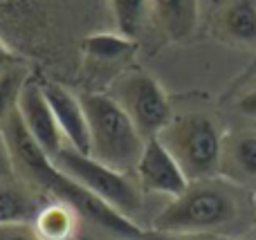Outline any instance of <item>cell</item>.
I'll return each instance as SVG.
<instances>
[{
    "mask_svg": "<svg viewBox=\"0 0 256 240\" xmlns=\"http://www.w3.org/2000/svg\"><path fill=\"white\" fill-rule=\"evenodd\" d=\"M2 135L7 139L9 148H12L14 164H16V171L22 180H27L36 189H40L52 200L68 202L70 207H74L79 211L81 218L92 223L94 227L104 229V232H110L126 240H140L144 236V227H140V225L124 218L122 214H117L106 202H102L88 189L81 187L76 180L63 173L54 164L52 157L32 139V135L22 126L18 110H14L2 124Z\"/></svg>",
    "mask_w": 256,
    "mask_h": 240,
    "instance_id": "cell-1",
    "label": "cell"
},
{
    "mask_svg": "<svg viewBox=\"0 0 256 240\" xmlns=\"http://www.w3.org/2000/svg\"><path fill=\"white\" fill-rule=\"evenodd\" d=\"M252 214V202L243 184L216 175L194 180L184 193L168 200L162 211L153 216V232L173 234H209L222 236L245 227Z\"/></svg>",
    "mask_w": 256,
    "mask_h": 240,
    "instance_id": "cell-2",
    "label": "cell"
},
{
    "mask_svg": "<svg viewBox=\"0 0 256 240\" xmlns=\"http://www.w3.org/2000/svg\"><path fill=\"white\" fill-rule=\"evenodd\" d=\"M84 108L90 128V153L102 164L135 175L148 139L110 94H86Z\"/></svg>",
    "mask_w": 256,
    "mask_h": 240,
    "instance_id": "cell-3",
    "label": "cell"
},
{
    "mask_svg": "<svg viewBox=\"0 0 256 240\" xmlns=\"http://www.w3.org/2000/svg\"><path fill=\"white\" fill-rule=\"evenodd\" d=\"M54 164L68 173L72 180L81 184L84 189H88L92 196H97L102 202H106L110 209H115L117 214H122L130 223L142 225L144 218V189L137 182L135 175L122 173L117 169L102 164L99 160H94L88 153H81L72 146H66L56 157ZM146 229V227H144Z\"/></svg>",
    "mask_w": 256,
    "mask_h": 240,
    "instance_id": "cell-4",
    "label": "cell"
},
{
    "mask_svg": "<svg viewBox=\"0 0 256 240\" xmlns=\"http://www.w3.org/2000/svg\"><path fill=\"white\" fill-rule=\"evenodd\" d=\"M158 139L178 160L191 182L220 175L225 137L212 117L198 112L173 117Z\"/></svg>",
    "mask_w": 256,
    "mask_h": 240,
    "instance_id": "cell-5",
    "label": "cell"
},
{
    "mask_svg": "<svg viewBox=\"0 0 256 240\" xmlns=\"http://www.w3.org/2000/svg\"><path fill=\"white\" fill-rule=\"evenodd\" d=\"M110 97L124 108L146 139L162 133L173 119V110L166 92L150 74L142 70H130L112 83Z\"/></svg>",
    "mask_w": 256,
    "mask_h": 240,
    "instance_id": "cell-6",
    "label": "cell"
},
{
    "mask_svg": "<svg viewBox=\"0 0 256 240\" xmlns=\"http://www.w3.org/2000/svg\"><path fill=\"white\" fill-rule=\"evenodd\" d=\"M16 110L20 115L22 126L32 135V139L52 160L68 146L66 137L61 133V126L54 117L52 106H50L48 97L43 92V83H34V81L27 79L20 90V97H18Z\"/></svg>",
    "mask_w": 256,
    "mask_h": 240,
    "instance_id": "cell-7",
    "label": "cell"
},
{
    "mask_svg": "<svg viewBox=\"0 0 256 240\" xmlns=\"http://www.w3.org/2000/svg\"><path fill=\"white\" fill-rule=\"evenodd\" d=\"M135 178L146 193L162 196L166 200H173L180 193H184V189L191 182L186 178V173L182 171V166L178 164V160L168 153V148L158 137L146 142L144 155H142L135 171Z\"/></svg>",
    "mask_w": 256,
    "mask_h": 240,
    "instance_id": "cell-8",
    "label": "cell"
},
{
    "mask_svg": "<svg viewBox=\"0 0 256 240\" xmlns=\"http://www.w3.org/2000/svg\"><path fill=\"white\" fill-rule=\"evenodd\" d=\"M43 92L52 106L68 146L81 153H90V128L84 101L58 83H43Z\"/></svg>",
    "mask_w": 256,
    "mask_h": 240,
    "instance_id": "cell-9",
    "label": "cell"
},
{
    "mask_svg": "<svg viewBox=\"0 0 256 240\" xmlns=\"http://www.w3.org/2000/svg\"><path fill=\"white\" fill-rule=\"evenodd\" d=\"M48 200L52 198L20 175L4 180L0 182V225H32Z\"/></svg>",
    "mask_w": 256,
    "mask_h": 240,
    "instance_id": "cell-10",
    "label": "cell"
},
{
    "mask_svg": "<svg viewBox=\"0 0 256 240\" xmlns=\"http://www.w3.org/2000/svg\"><path fill=\"white\" fill-rule=\"evenodd\" d=\"M220 175L236 184L256 180V133H232L222 142Z\"/></svg>",
    "mask_w": 256,
    "mask_h": 240,
    "instance_id": "cell-11",
    "label": "cell"
},
{
    "mask_svg": "<svg viewBox=\"0 0 256 240\" xmlns=\"http://www.w3.org/2000/svg\"><path fill=\"white\" fill-rule=\"evenodd\" d=\"M150 13L173 40H184L196 31L200 0H150Z\"/></svg>",
    "mask_w": 256,
    "mask_h": 240,
    "instance_id": "cell-12",
    "label": "cell"
},
{
    "mask_svg": "<svg viewBox=\"0 0 256 240\" xmlns=\"http://www.w3.org/2000/svg\"><path fill=\"white\" fill-rule=\"evenodd\" d=\"M81 220L84 218L79 216V211L68 202L48 200L34 218L32 227L36 229L40 240H74Z\"/></svg>",
    "mask_w": 256,
    "mask_h": 240,
    "instance_id": "cell-13",
    "label": "cell"
},
{
    "mask_svg": "<svg viewBox=\"0 0 256 240\" xmlns=\"http://www.w3.org/2000/svg\"><path fill=\"white\" fill-rule=\"evenodd\" d=\"M222 29L238 43H256V2L236 0L222 13Z\"/></svg>",
    "mask_w": 256,
    "mask_h": 240,
    "instance_id": "cell-14",
    "label": "cell"
},
{
    "mask_svg": "<svg viewBox=\"0 0 256 240\" xmlns=\"http://www.w3.org/2000/svg\"><path fill=\"white\" fill-rule=\"evenodd\" d=\"M110 11L120 34L135 38L142 34L150 13V0H110Z\"/></svg>",
    "mask_w": 256,
    "mask_h": 240,
    "instance_id": "cell-15",
    "label": "cell"
},
{
    "mask_svg": "<svg viewBox=\"0 0 256 240\" xmlns=\"http://www.w3.org/2000/svg\"><path fill=\"white\" fill-rule=\"evenodd\" d=\"M84 47L90 56L99 58V61H120L130 54L132 38L120 34V31L117 34H94L86 38Z\"/></svg>",
    "mask_w": 256,
    "mask_h": 240,
    "instance_id": "cell-16",
    "label": "cell"
},
{
    "mask_svg": "<svg viewBox=\"0 0 256 240\" xmlns=\"http://www.w3.org/2000/svg\"><path fill=\"white\" fill-rule=\"evenodd\" d=\"M25 81L27 74L20 67H9V70L0 72V128L7 121V117L16 110V103Z\"/></svg>",
    "mask_w": 256,
    "mask_h": 240,
    "instance_id": "cell-17",
    "label": "cell"
},
{
    "mask_svg": "<svg viewBox=\"0 0 256 240\" xmlns=\"http://www.w3.org/2000/svg\"><path fill=\"white\" fill-rule=\"evenodd\" d=\"M14 178H18V171H16V164H14L12 148H9L7 139H4L2 128H0V182L14 180Z\"/></svg>",
    "mask_w": 256,
    "mask_h": 240,
    "instance_id": "cell-18",
    "label": "cell"
},
{
    "mask_svg": "<svg viewBox=\"0 0 256 240\" xmlns=\"http://www.w3.org/2000/svg\"><path fill=\"white\" fill-rule=\"evenodd\" d=\"M140 240H225L222 236H209V234H173V232H153L146 229Z\"/></svg>",
    "mask_w": 256,
    "mask_h": 240,
    "instance_id": "cell-19",
    "label": "cell"
},
{
    "mask_svg": "<svg viewBox=\"0 0 256 240\" xmlns=\"http://www.w3.org/2000/svg\"><path fill=\"white\" fill-rule=\"evenodd\" d=\"M0 240H40L32 225H0Z\"/></svg>",
    "mask_w": 256,
    "mask_h": 240,
    "instance_id": "cell-20",
    "label": "cell"
},
{
    "mask_svg": "<svg viewBox=\"0 0 256 240\" xmlns=\"http://www.w3.org/2000/svg\"><path fill=\"white\" fill-rule=\"evenodd\" d=\"M236 108H238L243 115L248 117H256V90H252V92H248L243 99H240L238 103H236Z\"/></svg>",
    "mask_w": 256,
    "mask_h": 240,
    "instance_id": "cell-21",
    "label": "cell"
},
{
    "mask_svg": "<svg viewBox=\"0 0 256 240\" xmlns=\"http://www.w3.org/2000/svg\"><path fill=\"white\" fill-rule=\"evenodd\" d=\"M14 63H16V56H14V52L2 43V38H0V72L14 67Z\"/></svg>",
    "mask_w": 256,
    "mask_h": 240,
    "instance_id": "cell-22",
    "label": "cell"
}]
</instances>
